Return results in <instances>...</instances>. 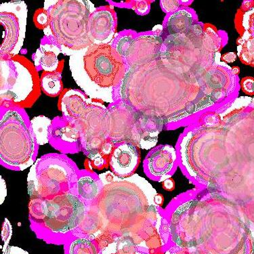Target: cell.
I'll return each mask as SVG.
<instances>
[{
  "label": "cell",
  "mask_w": 254,
  "mask_h": 254,
  "mask_svg": "<svg viewBox=\"0 0 254 254\" xmlns=\"http://www.w3.org/2000/svg\"><path fill=\"white\" fill-rule=\"evenodd\" d=\"M88 29L91 38L94 42L108 40L116 31L114 12L109 9L94 10L89 19Z\"/></svg>",
  "instance_id": "9c48e42d"
},
{
  "label": "cell",
  "mask_w": 254,
  "mask_h": 254,
  "mask_svg": "<svg viewBox=\"0 0 254 254\" xmlns=\"http://www.w3.org/2000/svg\"><path fill=\"white\" fill-rule=\"evenodd\" d=\"M11 236H12V226L8 219H5L2 227V239L3 242H4L5 240V246L8 244Z\"/></svg>",
  "instance_id": "7402d4cb"
},
{
  "label": "cell",
  "mask_w": 254,
  "mask_h": 254,
  "mask_svg": "<svg viewBox=\"0 0 254 254\" xmlns=\"http://www.w3.org/2000/svg\"><path fill=\"white\" fill-rule=\"evenodd\" d=\"M60 49L53 42L42 44L35 55V64L45 72L61 73L63 61L59 60Z\"/></svg>",
  "instance_id": "8fae6325"
},
{
  "label": "cell",
  "mask_w": 254,
  "mask_h": 254,
  "mask_svg": "<svg viewBox=\"0 0 254 254\" xmlns=\"http://www.w3.org/2000/svg\"><path fill=\"white\" fill-rule=\"evenodd\" d=\"M51 125V120L45 116L35 117L31 120V130L39 145H44L49 142L50 127Z\"/></svg>",
  "instance_id": "5bb4252c"
},
{
  "label": "cell",
  "mask_w": 254,
  "mask_h": 254,
  "mask_svg": "<svg viewBox=\"0 0 254 254\" xmlns=\"http://www.w3.org/2000/svg\"><path fill=\"white\" fill-rule=\"evenodd\" d=\"M6 186H5V183L4 180L2 179L1 176V204L3 203V200H4L5 196H6Z\"/></svg>",
  "instance_id": "484cf974"
},
{
  "label": "cell",
  "mask_w": 254,
  "mask_h": 254,
  "mask_svg": "<svg viewBox=\"0 0 254 254\" xmlns=\"http://www.w3.org/2000/svg\"><path fill=\"white\" fill-rule=\"evenodd\" d=\"M100 179L101 180L102 183L104 185H110L118 182L120 180L116 174L110 171L106 172L105 173L100 174Z\"/></svg>",
  "instance_id": "44dd1931"
},
{
  "label": "cell",
  "mask_w": 254,
  "mask_h": 254,
  "mask_svg": "<svg viewBox=\"0 0 254 254\" xmlns=\"http://www.w3.org/2000/svg\"><path fill=\"white\" fill-rule=\"evenodd\" d=\"M114 149L115 146L114 142L109 140H105L103 143L101 144L99 149H98V151L96 152L101 154L102 156L105 159H107L109 163V159H110L111 154H112Z\"/></svg>",
  "instance_id": "d6986e66"
},
{
  "label": "cell",
  "mask_w": 254,
  "mask_h": 254,
  "mask_svg": "<svg viewBox=\"0 0 254 254\" xmlns=\"http://www.w3.org/2000/svg\"><path fill=\"white\" fill-rule=\"evenodd\" d=\"M162 187L167 191H173L176 188L175 181L172 178H168L162 182Z\"/></svg>",
  "instance_id": "603a6c76"
},
{
  "label": "cell",
  "mask_w": 254,
  "mask_h": 254,
  "mask_svg": "<svg viewBox=\"0 0 254 254\" xmlns=\"http://www.w3.org/2000/svg\"><path fill=\"white\" fill-rule=\"evenodd\" d=\"M77 189L79 196L86 200L95 199L100 191L97 182L90 176L80 178L77 181Z\"/></svg>",
  "instance_id": "9a60e30c"
},
{
  "label": "cell",
  "mask_w": 254,
  "mask_h": 254,
  "mask_svg": "<svg viewBox=\"0 0 254 254\" xmlns=\"http://www.w3.org/2000/svg\"><path fill=\"white\" fill-rule=\"evenodd\" d=\"M77 178L75 169L67 157L45 155L30 169L27 179L29 195L31 199H51L68 193Z\"/></svg>",
  "instance_id": "277c9868"
},
{
  "label": "cell",
  "mask_w": 254,
  "mask_h": 254,
  "mask_svg": "<svg viewBox=\"0 0 254 254\" xmlns=\"http://www.w3.org/2000/svg\"><path fill=\"white\" fill-rule=\"evenodd\" d=\"M164 195L160 193L157 194L156 195L154 196V201H155V203L158 205L159 206H162L163 204L164 203Z\"/></svg>",
  "instance_id": "4316f807"
},
{
  "label": "cell",
  "mask_w": 254,
  "mask_h": 254,
  "mask_svg": "<svg viewBox=\"0 0 254 254\" xmlns=\"http://www.w3.org/2000/svg\"><path fill=\"white\" fill-rule=\"evenodd\" d=\"M88 1H59L49 12L51 29L57 45L79 51L94 44L89 33L91 11Z\"/></svg>",
  "instance_id": "3957f363"
},
{
  "label": "cell",
  "mask_w": 254,
  "mask_h": 254,
  "mask_svg": "<svg viewBox=\"0 0 254 254\" xmlns=\"http://www.w3.org/2000/svg\"><path fill=\"white\" fill-rule=\"evenodd\" d=\"M103 194L100 198L99 207L103 222H107L103 225L111 229L102 234L101 240H105L111 232L144 224L146 215L149 214V206L145 196L137 187L130 183L116 182L106 187Z\"/></svg>",
  "instance_id": "6da1fadb"
},
{
  "label": "cell",
  "mask_w": 254,
  "mask_h": 254,
  "mask_svg": "<svg viewBox=\"0 0 254 254\" xmlns=\"http://www.w3.org/2000/svg\"><path fill=\"white\" fill-rule=\"evenodd\" d=\"M33 22L35 27L39 29H45L49 27L51 23V15L49 10L45 8H39L35 12L33 16Z\"/></svg>",
  "instance_id": "ac0fdd59"
},
{
  "label": "cell",
  "mask_w": 254,
  "mask_h": 254,
  "mask_svg": "<svg viewBox=\"0 0 254 254\" xmlns=\"http://www.w3.org/2000/svg\"><path fill=\"white\" fill-rule=\"evenodd\" d=\"M242 90L248 95H254V78L247 77L243 79L241 82Z\"/></svg>",
  "instance_id": "ffe728a7"
},
{
  "label": "cell",
  "mask_w": 254,
  "mask_h": 254,
  "mask_svg": "<svg viewBox=\"0 0 254 254\" xmlns=\"http://www.w3.org/2000/svg\"><path fill=\"white\" fill-rule=\"evenodd\" d=\"M0 24L2 29V42L0 46L1 57L10 55L19 39V20L12 12H0Z\"/></svg>",
  "instance_id": "30bf717a"
},
{
  "label": "cell",
  "mask_w": 254,
  "mask_h": 254,
  "mask_svg": "<svg viewBox=\"0 0 254 254\" xmlns=\"http://www.w3.org/2000/svg\"><path fill=\"white\" fill-rule=\"evenodd\" d=\"M29 206L31 216L37 219L44 220L46 213L45 199H40V198L31 199Z\"/></svg>",
  "instance_id": "e0dca14e"
},
{
  "label": "cell",
  "mask_w": 254,
  "mask_h": 254,
  "mask_svg": "<svg viewBox=\"0 0 254 254\" xmlns=\"http://www.w3.org/2000/svg\"><path fill=\"white\" fill-rule=\"evenodd\" d=\"M222 61L228 63H232L236 61L237 56L234 53H229L224 54L222 57Z\"/></svg>",
  "instance_id": "cb8c5ba5"
},
{
  "label": "cell",
  "mask_w": 254,
  "mask_h": 254,
  "mask_svg": "<svg viewBox=\"0 0 254 254\" xmlns=\"http://www.w3.org/2000/svg\"><path fill=\"white\" fill-rule=\"evenodd\" d=\"M173 155L166 148L157 150L152 154L148 161L150 173L155 176L164 175L173 167Z\"/></svg>",
  "instance_id": "7c38bea8"
},
{
  "label": "cell",
  "mask_w": 254,
  "mask_h": 254,
  "mask_svg": "<svg viewBox=\"0 0 254 254\" xmlns=\"http://www.w3.org/2000/svg\"><path fill=\"white\" fill-rule=\"evenodd\" d=\"M22 114L8 109L0 124V157L1 161L23 170L32 165L35 142Z\"/></svg>",
  "instance_id": "5b68a950"
},
{
  "label": "cell",
  "mask_w": 254,
  "mask_h": 254,
  "mask_svg": "<svg viewBox=\"0 0 254 254\" xmlns=\"http://www.w3.org/2000/svg\"><path fill=\"white\" fill-rule=\"evenodd\" d=\"M5 254H29L27 252L24 251L23 250L20 249L16 247H10L7 250L6 253Z\"/></svg>",
  "instance_id": "d4e9b609"
},
{
  "label": "cell",
  "mask_w": 254,
  "mask_h": 254,
  "mask_svg": "<svg viewBox=\"0 0 254 254\" xmlns=\"http://www.w3.org/2000/svg\"><path fill=\"white\" fill-rule=\"evenodd\" d=\"M140 161V152L138 146L124 143L115 147L109 164L113 173L120 179H126L136 172Z\"/></svg>",
  "instance_id": "ba28073f"
},
{
  "label": "cell",
  "mask_w": 254,
  "mask_h": 254,
  "mask_svg": "<svg viewBox=\"0 0 254 254\" xmlns=\"http://www.w3.org/2000/svg\"><path fill=\"white\" fill-rule=\"evenodd\" d=\"M34 64L23 56L1 57V105L10 109L32 107L41 94Z\"/></svg>",
  "instance_id": "7a4b0ae2"
},
{
  "label": "cell",
  "mask_w": 254,
  "mask_h": 254,
  "mask_svg": "<svg viewBox=\"0 0 254 254\" xmlns=\"http://www.w3.org/2000/svg\"><path fill=\"white\" fill-rule=\"evenodd\" d=\"M86 208L78 197L70 193L46 199L44 225L54 233H64L82 223Z\"/></svg>",
  "instance_id": "52a82bcc"
},
{
  "label": "cell",
  "mask_w": 254,
  "mask_h": 254,
  "mask_svg": "<svg viewBox=\"0 0 254 254\" xmlns=\"http://www.w3.org/2000/svg\"><path fill=\"white\" fill-rule=\"evenodd\" d=\"M83 63L91 80L101 88L116 86L123 77V59L108 44L91 46L83 57Z\"/></svg>",
  "instance_id": "8992f818"
},
{
  "label": "cell",
  "mask_w": 254,
  "mask_h": 254,
  "mask_svg": "<svg viewBox=\"0 0 254 254\" xmlns=\"http://www.w3.org/2000/svg\"><path fill=\"white\" fill-rule=\"evenodd\" d=\"M70 254H96L95 247L86 239H77L71 244Z\"/></svg>",
  "instance_id": "2e32d148"
},
{
  "label": "cell",
  "mask_w": 254,
  "mask_h": 254,
  "mask_svg": "<svg viewBox=\"0 0 254 254\" xmlns=\"http://www.w3.org/2000/svg\"><path fill=\"white\" fill-rule=\"evenodd\" d=\"M41 90L50 97H57L63 93V84L61 73L44 71L40 77Z\"/></svg>",
  "instance_id": "4fadbf2b"
}]
</instances>
